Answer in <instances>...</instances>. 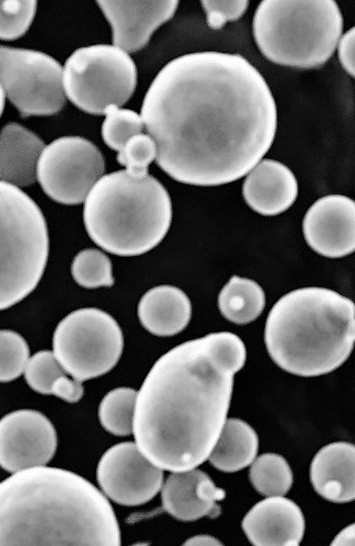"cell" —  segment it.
I'll return each mask as SVG.
<instances>
[{
	"mask_svg": "<svg viewBox=\"0 0 355 546\" xmlns=\"http://www.w3.org/2000/svg\"><path fill=\"white\" fill-rule=\"evenodd\" d=\"M141 117L156 163L174 180L218 186L246 175L270 149L277 107L262 74L243 56L181 55L150 84Z\"/></svg>",
	"mask_w": 355,
	"mask_h": 546,
	"instance_id": "cell-1",
	"label": "cell"
},
{
	"mask_svg": "<svg viewBox=\"0 0 355 546\" xmlns=\"http://www.w3.org/2000/svg\"><path fill=\"white\" fill-rule=\"evenodd\" d=\"M246 347L231 332L181 343L152 366L137 391L133 435L156 466L186 471L205 462L229 410Z\"/></svg>",
	"mask_w": 355,
	"mask_h": 546,
	"instance_id": "cell-2",
	"label": "cell"
},
{
	"mask_svg": "<svg viewBox=\"0 0 355 546\" xmlns=\"http://www.w3.org/2000/svg\"><path fill=\"white\" fill-rule=\"evenodd\" d=\"M107 497L82 476L46 465L0 482V545H119Z\"/></svg>",
	"mask_w": 355,
	"mask_h": 546,
	"instance_id": "cell-3",
	"label": "cell"
},
{
	"mask_svg": "<svg viewBox=\"0 0 355 546\" xmlns=\"http://www.w3.org/2000/svg\"><path fill=\"white\" fill-rule=\"evenodd\" d=\"M265 344L284 371L302 377L320 376L340 367L355 340V305L322 287L288 292L271 308Z\"/></svg>",
	"mask_w": 355,
	"mask_h": 546,
	"instance_id": "cell-4",
	"label": "cell"
},
{
	"mask_svg": "<svg viewBox=\"0 0 355 546\" xmlns=\"http://www.w3.org/2000/svg\"><path fill=\"white\" fill-rule=\"evenodd\" d=\"M172 220L165 187L153 176L132 177L125 170L101 176L84 200L89 237L105 251L138 256L156 247Z\"/></svg>",
	"mask_w": 355,
	"mask_h": 546,
	"instance_id": "cell-5",
	"label": "cell"
},
{
	"mask_svg": "<svg viewBox=\"0 0 355 546\" xmlns=\"http://www.w3.org/2000/svg\"><path fill=\"white\" fill-rule=\"evenodd\" d=\"M253 35L271 62L316 68L333 55L343 30V17L333 0H264L254 14Z\"/></svg>",
	"mask_w": 355,
	"mask_h": 546,
	"instance_id": "cell-6",
	"label": "cell"
},
{
	"mask_svg": "<svg viewBox=\"0 0 355 546\" xmlns=\"http://www.w3.org/2000/svg\"><path fill=\"white\" fill-rule=\"evenodd\" d=\"M44 215L19 187L0 180V310L27 297L38 285L48 259Z\"/></svg>",
	"mask_w": 355,
	"mask_h": 546,
	"instance_id": "cell-7",
	"label": "cell"
},
{
	"mask_svg": "<svg viewBox=\"0 0 355 546\" xmlns=\"http://www.w3.org/2000/svg\"><path fill=\"white\" fill-rule=\"evenodd\" d=\"M137 69L129 53L109 44L76 49L63 68L66 98L89 114L125 104L136 88Z\"/></svg>",
	"mask_w": 355,
	"mask_h": 546,
	"instance_id": "cell-8",
	"label": "cell"
},
{
	"mask_svg": "<svg viewBox=\"0 0 355 546\" xmlns=\"http://www.w3.org/2000/svg\"><path fill=\"white\" fill-rule=\"evenodd\" d=\"M52 345L65 372L83 382L106 374L118 363L124 340L117 321L107 312L81 308L59 322Z\"/></svg>",
	"mask_w": 355,
	"mask_h": 546,
	"instance_id": "cell-9",
	"label": "cell"
},
{
	"mask_svg": "<svg viewBox=\"0 0 355 546\" xmlns=\"http://www.w3.org/2000/svg\"><path fill=\"white\" fill-rule=\"evenodd\" d=\"M0 86L21 116H48L65 105L63 68L50 55L0 45Z\"/></svg>",
	"mask_w": 355,
	"mask_h": 546,
	"instance_id": "cell-10",
	"label": "cell"
},
{
	"mask_svg": "<svg viewBox=\"0 0 355 546\" xmlns=\"http://www.w3.org/2000/svg\"><path fill=\"white\" fill-rule=\"evenodd\" d=\"M104 171V157L92 142L79 136H65L44 147L36 179L54 201L76 205L84 202Z\"/></svg>",
	"mask_w": 355,
	"mask_h": 546,
	"instance_id": "cell-11",
	"label": "cell"
},
{
	"mask_svg": "<svg viewBox=\"0 0 355 546\" xmlns=\"http://www.w3.org/2000/svg\"><path fill=\"white\" fill-rule=\"evenodd\" d=\"M102 493L117 504L138 506L161 490L163 469L153 464L135 442H122L107 449L97 465Z\"/></svg>",
	"mask_w": 355,
	"mask_h": 546,
	"instance_id": "cell-12",
	"label": "cell"
},
{
	"mask_svg": "<svg viewBox=\"0 0 355 546\" xmlns=\"http://www.w3.org/2000/svg\"><path fill=\"white\" fill-rule=\"evenodd\" d=\"M57 448V434L41 412L20 409L0 419V467L14 473L46 465Z\"/></svg>",
	"mask_w": 355,
	"mask_h": 546,
	"instance_id": "cell-13",
	"label": "cell"
},
{
	"mask_svg": "<svg viewBox=\"0 0 355 546\" xmlns=\"http://www.w3.org/2000/svg\"><path fill=\"white\" fill-rule=\"evenodd\" d=\"M307 244L318 254L340 258L355 249V203L341 194L315 201L303 219Z\"/></svg>",
	"mask_w": 355,
	"mask_h": 546,
	"instance_id": "cell-14",
	"label": "cell"
},
{
	"mask_svg": "<svg viewBox=\"0 0 355 546\" xmlns=\"http://www.w3.org/2000/svg\"><path fill=\"white\" fill-rule=\"evenodd\" d=\"M178 1H97L112 28L113 45L127 53L142 49L153 32L170 20Z\"/></svg>",
	"mask_w": 355,
	"mask_h": 546,
	"instance_id": "cell-15",
	"label": "cell"
},
{
	"mask_svg": "<svg viewBox=\"0 0 355 546\" xmlns=\"http://www.w3.org/2000/svg\"><path fill=\"white\" fill-rule=\"evenodd\" d=\"M224 498L225 491L217 487L205 472L196 468L172 472L161 487L164 510L185 522L218 516L221 509L217 502Z\"/></svg>",
	"mask_w": 355,
	"mask_h": 546,
	"instance_id": "cell-16",
	"label": "cell"
},
{
	"mask_svg": "<svg viewBox=\"0 0 355 546\" xmlns=\"http://www.w3.org/2000/svg\"><path fill=\"white\" fill-rule=\"evenodd\" d=\"M242 529L253 545H299L304 536L305 519L294 501L269 496L248 511Z\"/></svg>",
	"mask_w": 355,
	"mask_h": 546,
	"instance_id": "cell-17",
	"label": "cell"
},
{
	"mask_svg": "<svg viewBox=\"0 0 355 546\" xmlns=\"http://www.w3.org/2000/svg\"><path fill=\"white\" fill-rule=\"evenodd\" d=\"M242 193L252 210L264 216H274L286 211L295 202L298 184L286 165L264 159L248 172Z\"/></svg>",
	"mask_w": 355,
	"mask_h": 546,
	"instance_id": "cell-18",
	"label": "cell"
},
{
	"mask_svg": "<svg viewBox=\"0 0 355 546\" xmlns=\"http://www.w3.org/2000/svg\"><path fill=\"white\" fill-rule=\"evenodd\" d=\"M355 447L349 442H333L322 447L310 466V481L324 499L346 503L355 498Z\"/></svg>",
	"mask_w": 355,
	"mask_h": 546,
	"instance_id": "cell-19",
	"label": "cell"
},
{
	"mask_svg": "<svg viewBox=\"0 0 355 546\" xmlns=\"http://www.w3.org/2000/svg\"><path fill=\"white\" fill-rule=\"evenodd\" d=\"M44 147L42 139L22 125H5L0 132V180L17 187L34 183Z\"/></svg>",
	"mask_w": 355,
	"mask_h": 546,
	"instance_id": "cell-20",
	"label": "cell"
},
{
	"mask_svg": "<svg viewBox=\"0 0 355 546\" xmlns=\"http://www.w3.org/2000/svg\"><path fill=\"white\" fill-rule=\"evenodd\" d=\"M142 326L160 337L173 336L189 323L192 314L188 296L179 288L160 285L148 290L137 308Z\"/></svg>",
	"mask_w": 355,
	"mask_h": 546,
	"instance_id": "cell-21",
	"label": "cell"
},
{
	"mask_svg": "<svg viewBox=\"0 0 355 546\" xmlns=\"http://www.w3.org/2000/svg\"><path fill=\"white\" fill-rule=\"evenodd\" d=\"M258 452V436L245 421L226 419L208 459L216 469L231 473L250 465Z\"/></svg>",
	"mask_w": 355,
	"mask_h": 546,
	"instance_id": "cell-22",
	"label": "cell"
},
{
	"mask_svg": "<svg viewBox=\"0 0 355 546\" xmlns=\"http://www.w3.org/2000/svg\"><path fill=\"white\" fill-rule=\"evenodd\" d=\"M24 376L34 391L54 395L69 403L78 402L84 393L82 382L67 376L52 351H38L29 357Z\"/></svg>",
	"mask_w": 355,
	"mask_h": 546,
	"instance_id": "cell-23",
	"label": "cell"
},
{
	"mask_svg": "<svg viewBox=\"0 0 355 546\" xmlns=\"http://www.w3.org/2000/svg\"><path fill=\"white\" fill-rule=\"evenodd\" d=\"M218 307L224 318L235 324H248L262 313L265 294L254 280L234 275L221 289Z\"/></svg>",
	"mask_w": 355,
	"mask_h": 546,
	"instance_id": "cell-24",
	"label": "cell"
},
{
	"mask_svg": "<svg viewBox=\"0 0 355 546\" xmlns=\"http://www.w3.org/2000/svg\"><path fill=\"white\" fill-rule=\"evenodd\" d=\"M249 478L263 496H284L293 483V473L286 459L276 453H265L254 459Z\"/></svg>",
	"mask_w": 355,
	"mask_h": 546,
	"instance_id": "cell-25",
	"label": "cell"
},
{
	"mask_svg": "<svg viewBox=\"0 0 355 546\" xmlns=\"http://www.w3.org/2000/svg\"><path fill=\"white\" fill-rule=\"evenodd\" d=\"M137 391L118 387L101 400L98 417L102 427L116 436H127L133 431V418Z\"/></svg>",
	"mask_w": 355,
	"mask_h": 546,
	"instance_id": "cell-26",
	"label": "cell"
},
{
	"mask_svg": "<svg viewBox=\"0 0 355 546\" xmlns=\"http://www.w3.org/2000/svg\"><path fill=\"white\" fill-rule=\"evenodd\" d=\"M71 273L77 284L88 289L110 287L114 283L110 259L94 248L84 249L74 257Z\"/></svg>",
	"mask_w": 355,
	"mask_h": 546,
	"instance_id": "cell-27",
	"label": "cell"
},
{
	"mask_svg": "<svg viewBox=\"0 0 355 546\" xmlns=\"http://www.w3.org/2000/svg\"><path fill=\"white\" fill-rule=\"evenodd\" d=\"M105 119L101 127V135L106 145L119 151L129 139L142 133L144 123L137 112L111 106L105 112Z\"/></svg>",
	"mask_w": 355,
	"mask_h": 546,
	"instance_id": "cell-28",
	"label": "cell"
},
{
	"mask_svg": "<svg viewBox=\"0 0 355 546\" xmlns=\"http://www.w3.org/2000/svg\"><path fill=\"white\" fill-rule=\"evenodd\" d=\"M29 360V347L15 331L0 330V382L18 378Z\"/></svg>",
	"mask_w": 355,
	"mask_h": 546,
	"instance_id": "cell-29",
	"label": "cell"
},
{
	"mask_svg": "<svg viewBox=\"0 0 355 546\" xmlns=\"http://www.w3.org/2000/svg\"><path fill=\"white\" fill-rule=\"evenodd\" d=\"M157 146L149 134L140 133L118 151L117 161L132 177L148 175L149 165L156 159Z\"/></svg>",
	"mask_w": 355,
	"mask_h": 546,
	"instance_id": "cell-30",
	"label": "cell"
},
{
	"mask_svg": "<svg viewBox=\"0 0 355 546\" xmlns=\"http://www.w3.org/2000/svg\"><path fill=\"white\" fill-rule=\"evenodd\" d=\"M36 9V1H0V39L13 40L24 35Z\"/></svg>",
	"mask_w": 355,
	"mask_h": 546,
	"instance_id": "cell-31",
	"label": "cell"
},
{
	"mask_svg": "<svg viewBox=\"0 0 355 546\" xmlns=\"http://www.w3.org/2000/svg\"><path fill=\"white\" fill-rule=\"evenodd\" d=\"M206 13L207 24L212 29L222 28L226 22L239 19L249 6L246 0L241 1H201Z\"/></svg>",
	"mask_w": 355,
	"mask_h": 546,
	"instance_id": "cell-32",
	"label": "cell"
},
{
	"mask_svg": "<svg viewBox=\"0 0 355 546\" xmlns=\"http://www.w3.org/2000/svg\"><path fill=\"white\" fill-rule=\"evenodd\" d=\"M338 57L344 70L352 77L355 73V28H350L338 41Z\"/></svg>",
	"mask_w": 355,
	"mask_h": 546,
	"instance_id": "cell-33",
	"label": "cell"
},
{
	"mask_svg": "<svg viewBox=\"0 0 355 546\" xmlns=\"http://www.w3.org/2000/svg\"><path fill=\"white\" fill-rule=\"evenodd\" d=\"M354 524H350L345 527L342 531L331 542V545H354Z\"/></svg>",
	"mask_w": 355,
	"mask_h": 546,
	"instance_id": "cell-34",
	"label": "cell"
},
{
	"mask_svg": "<svg viewBox=\"0 0 355 546\" xmlns=\"http://www.w3.org/2000/svg\"><path fill=\"white\" fill-rule=\"evenodd\" d=\"M184 545H222V542L209 535H197L187 539Z\"/></svg>",
	"mask_w": 355,
	"mask_h": 546,
	"instance_id": "cell-35",
	"label": "cell"
},
{
	"mask_svg": "<svg viewBox=\"0 0 355 546\" xmlns=\"http://www.w3.org/2000/svg\"><path fill=\"white\" fill-rule=\"evenodd\" d=\"M4 105H5V95H4V92L0 86V117L2 115V112H3V109H4Z\"/></svg>",
	"mask_w": 355,
	"mask_h": 546,
	"instance_id": "cell-36",
	"label": "cell"
}]
</instances>
